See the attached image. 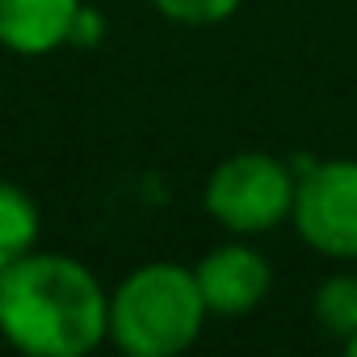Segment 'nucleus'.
<instances>
[{"mask_svg": "<svg viewBox=\"0 0 357 357\" xmlns=\"http://www.w3.org/2000/svg\"><path fill=\"white\" fill-rule=\"evenodd\" d=\"M0 332L34 357H80L109 336V298L80 261L26 252L0 269Z\"/></svg>", "mask_w": 357, "mask_h": 357, "instance_id": "nucleus-1", "label": "nucleus"}, {"mask_svg": "<svg viewBox=\"0 0 357 357\" xmlns=\"http://www.w3.org/2000/svg\"><path fill=\"white\" fill-rule=\"evenodd\" d=\"M206 311L194 269L155 261L135 269L109 298V336L130 357H172L194 344Z\"/></svg>", "mask_w": 357, "mask_h": 357, "instance_id": "nucleus-2", "label": "nucleus"}, {"mask_svg": "<svg viewBox=\"0 0 357 357\" xmlns=\"http://www.w3.org/2000/svg\"><path fill=\"white\" fill-rule=\"evenodd\" d=\"M294 172L269 151H240L206 181V211L236 236L273 231L294 211Z\"/></svg>", "mask_w": 357, "mask_h": 357, "instance_id": "nucleus-3", "label": "nucleus"}, {"mask_svg": "<svg viewBox=\"0 0 357 357\" xmlns=\"http://www.w3.org/2000/svg\"><path fill=\"white\" fill-rule=\"evenodd\" d=\"M294 227L298 236L324 252L353 261L357 257V160L307 164L294 185Z\"/></svg>", "mask_w": 357, "mask_h": 357, "instance_id": "nucleus-4", "label": "nucleus"}, {"mask_svg": "<svg viewBox=\"0 0 357 357\" xmlns=\"http://www.w3.org/2000/svg\"><path fill=\"white\" fill-rule=\"evenodd\" d=\"M194 273H198V286H202L206 307L219 311V315L252 311V307L269 294V282H273L265 257L252 252V248H244V244L211 248Z\"/></svg>", "mask_w": 357, "mask_h": 357, "instance_id": "nucleus-5", "label": "nucleus"}, {"mask_svg": "<svg viewBox=\"0 0 357 357\" xmlns=\"http://www.w3.org/2000/svg\"><path fill=\"white\" fill-rule=\"evenodd\" d=\"M80 0H0V47L47 55L76 34Z\"/></svg>", "mask_w": 357, "mask_h": 357, "instance_id": "nucleus-6", "label": "nucleus"}, {"mask_svg": "<svg viewBox=\"0 0 357 357\" xmlns=\"http://www.w3.org/2000/svg\"><path fill=\"white\" fill-rule=\"evenodd\" d=\"M38 240V211L26 190L0 181V269L22 261Z\"/></svg>", "mask_w": 357, "mask_h": 357, "instance_id": "nucleus-7", "label": "nucleus"}, {"mask_svg": "<svg viewBox=\"0 0 357 357\" xmlns=\"http://www.w3.org/2000/svg\"><path fill=\"white\" fill-rule=\"evenodd\" d=\"M315 315L332 336H340V340L357 336V278L353 273L328 278L315 290Z\"/></svg>", "mask_w": 357, "mask_h": 357, "instance_id": "nucleus-8", "label": "nucleus"}, {"mask_svg": "<svg viewBox=\"0 0 357 357\" xmlns=\"http://www.w3.org/2000/svg\"><path fill=\"white\" fill-rule=\"evenodd\" d=\"M151 5L181 26H219L240 9V0H151Z\"/></svg>", "mask_w": 357, "mask_h": 357, "instance_id": "nucleus-9", "label": "nucleus"}, {"mask_svg": "<svg viewBox=\"0 0 357 357\" xmlns=\"http://www.w3.org/2000/svg\"><path fill=\"white\" fill-rule=\"evenodd\" d=\"M344 349H349V353L357 357V336H349V340H344Z\"/></svg>", "mask_w": 357, "mask_h": 357, "instance_id": "nucleus-10", "label": "nucleus"}]
</instances>
